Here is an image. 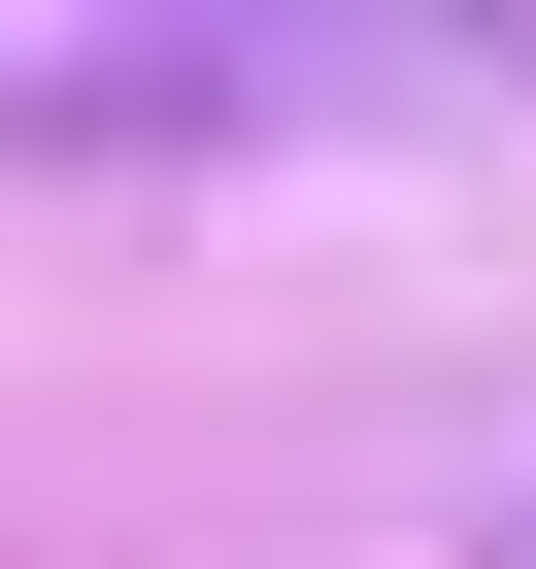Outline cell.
Listing matches in <instances>:
<instances>
[{
  "label": "cell",
  "mask_w": 536,
  "mask_h": 569,
  "mask_svg": "<svg viewBox=\"0 0 536 569\" xmlns=\"http://www.w3.org/2000/svg\"><path fill=\"white\" fill-rule=\"evenodd\" d=\"M503 34H302V0H0V168H268V134H436Z\"/></svg>",
  "instance_id": "1"
},
{
  "label": "cell",
  "mask_w": 536,
  "mask_h": 569,
  "mask_svg": "<svg viewBox=\"0 0 536 569\" xmlns=\"http://www.w3.org/2000/svg\"><path fill=\"white\" fill-rule=\"evenodd\" d=\"M436 569H536V469H469V536H436Z\"/></svg>",
  "instance_id": "2"
}]
</instances>
